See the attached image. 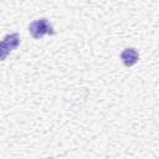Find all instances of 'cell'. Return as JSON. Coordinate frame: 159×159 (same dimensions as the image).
<instances>
[{
  "instance_id": "obj_1",
  "label": "cell",
  "mask_w": 159,
  "mask_h": 159,
  "mask_svg": "<svg viewBox=\"0 0 159 159\" xmlns=\"http://www.w3.org/2000/svg\"><path fill=\"white\" fill-rule=\"evenodd\" d=\"M29 31H30V34L32 35L34 39H41L46 34L53 35L52 26L46 19H40V20H36V21L31 22L30 26H29Z\"/></svg>"
},
{
  "instance_id": "obj_2",
  "label": "cell",
  "mask_w": 159,
  "mask_h": 159,
  "mask_svg": "<svg viewBox=\"0 0 159 159\" xmlns=\"http://www.w3.org/2000/svg\"><path fill=\"white\" fill-rule=\"evenodd\" d=\"M120 57H122L123 63H124L127 67H130V66H133V65H135V63L138 62L139 55H138L137 50H134V48H125V50L122 52Z\"/></svg>"
},
{
  "instance_id": "obj_3",
  "label": "cell",
  "mask_w": 159,
  "mask_h": 159,
  "mask_svg": "<svg viewBox=\"0 0 159 159\" xmlns=\"http://www.w3.org/2000/svg\"><path fill=\"white\" fill-rule=\"evenodd\" d=\"M2 41L6 45V47L10 51H12V50H15L19 46V43H20V36H19V34H11V35L5 36V39Z\"/></svg>"
},
{
  "instance_id": "obj_4",
  "label": "cell",
  "mask_w": 159,
  "mask_h": 159,
  "mask_svg": "<svg viewBox=\"0 0 159 159\" xmlns=\"http://www.w3.org/2000/svg\"><path fill=\"white\" fill-rule=\"evenodd\" d=\"M9 52H10V50L6 47V45L4 43V41H0V61H2L7 56Z\"/></svg>"
}]
</instances>
